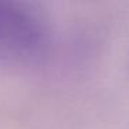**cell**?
I'll use <instances>...</instances> for the list:
<instances>
[{
	"label": "cell",
	"instance_id": "6da1fadb",
	"mask_svg": "<svg viewBox=\"0 0 129 129\" xmlns=\"http://www.w3.org/2000/svg\"><path fill=\"white\" fill-rule=\"evenodd\" d=\"M50 26L36 6L0 0V64L29 67L46 56Z\"/></svg>",
	"mask_w": 129,
	"mask_h": 129
}]
</instances>
